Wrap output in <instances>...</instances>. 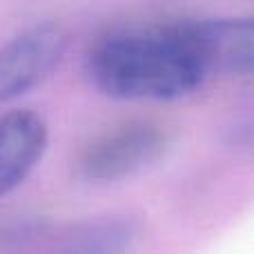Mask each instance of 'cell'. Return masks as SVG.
Wrapping results in <instances>:
<instances>
[{
    "label": "cell",
    "mask_w": 254,
    "mask_h": 254,
    "mask_svg": "<svg viewBox=\"0 0 254 254\" xmlns=\"http://www.w3.org/2000/svg\"><path fill=\"white\" fill-rule=\"evenodd\" d=\"M134 228L129 221L105 219L85 225L74 234L61 254H129L134 246Z\"/></svg>",
    "instance_id": "6"
},
{
    "label": "cell",
    "mask_w": 254,
    "mask_h": 254,
    "mask_svg": "<svg viewBox=\"0 0 254 254\" xmlns=\"http://www.w3.org/2000/svg\"><path fill=\"white\" fill-rule=\"evenodd\" d=\"M183 29L207 76L254 78V13L185 20Z\"/></svg>",
    "instance_id": "4"
},
{
    "label": "cell",
    "mask_w": 254,
    "mask_h": 254,
    "mask_svg": "<svg viewBox=\"0 0 254 254\" xmlns=\"http://www.w3.org/2000/svg\"><path fill=\"white\" fill-rule=\"evenodd\" d=\"M69 31L54 20L36 22L0 45V105L38 87L63 63Z\"/></svg>",
    "instance_id": "3"
},
{
    "label": "cell",
    "mask_w": 254,
    "mask_h": 254,
    "mask_svg": "<svg viewBox=\"0 0 254 254\" xmlns=\"http://www.w3.org/2000/svg\"><path fill=\"white\" fill-rule=\"evenodd\" d=\"M85 69L89 83L116 101H179L207 78L183 22L105 36L89 49Z\"/></svg>",
    "instance_id": "1"
},
{
    "label": "cell",
    "mask_w": 254,
    "mask_h": 254,
    "mask_svg": "<svg viewBox=\"0 0 254 254\" xmlns=\"http://www.w3.org/2000/svg\"><path fill=\"white\" fill-rule=\"evenodd\" d=\"M228 145L234 152L254 158V110L232 121L228 127Z\"/></svg>",
    "instance_id": "7"
},
{
    "label": "cell",
    "mask_w": 254,
    "mask_h": 254,
    "mask_svg": "<svg viewBox=\"0 0 254 254\" xmlns=\"http://www.w3.org/2000/svg\"><path fill=\"white\" fill-rule=\"evenodd\" d=\"M49 145V127L31 110L0 116V198L18 190L40 165Z\"/></svg>",
    "instance_id": "5"
},
{
    "label": "cell",
    "mask_w": 254,
    "mask_h": 254,
    "mask_svg": "<svg viewBox=\"0 0 254 254\" xmlns=\"http://www.w3.org/2000/svg\"><path fill=\"white\" fill-rule=\"evenodd\" d=\"M165 149V134L149 121H127L98 134L78 158L89 183H116L152 165Z\"/></svg>",
    "instance_id": "2"
}]
</instances>
